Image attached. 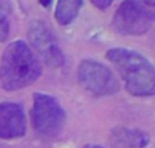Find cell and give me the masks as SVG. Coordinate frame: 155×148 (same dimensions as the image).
<instances>
[{"label": "cell", "instance_id": "cell-1", "mask_svg": "<svg viewBox=\"0 0 155 148\" xmlns=\"http://www.w3.org/2000/svg\"><path fill=\"white\" fill-rule=\"evenodd\" d=\"M41 63L25 41H14L0 57V88L15 91L33 84L41 76Z\"/></svg>", "mask_w": 155, "mask_h": 148}, {"label": "cell", "instance_id": "cell-2", "mask_svg": "<svg viewBox=\"0 0 155 148\" xmlns=\"http://www.w3.org/2000/svg\"><path fill=\"white\" fill-rule=\"evenodd\" d=\"M106 59L117 69L131 95H155V67L142 53L128 48H112L106 52Z\"/></svg>", "mask_w": 155, "mask_h": 148}, {"label": "cell", "instance_id": "cell-3", "mask_svg": "<svg viewBox=\"0 0 155 148\" xmlns=\"http://www.w3.org/2000/svg\"><path fill=\"white\" fill-rule=\"evenodd\" d=\"M30 118L35 135L51 140L57 137L63 130L65 124V111L54 97L44 92H35L33 95Z\"/></svg>", "mask_w": 155, "mask_h": 148}, {"label": "cell", "instance_id": "cell-4", "mask_svg": "<svg viewBox=\"0 0 155 148\" xmlns=\"http://www.w3.org/2000/svg\"><path fill=\"white\" fill-rule=\"evenodd\" d=\"M155 23V10L144 0H124L118 5L112 21V26L118 34L143 35Z\"/></svg>", "mask_w": 155, "mask_h": 148}, {"label": "cell", "instance_id": "cell-5", "mask_svg": "<svg viewBox=\"0 0 155 148\" xmlns=\"http://www.w3.org/2000/svg\"><path fill=\"white\" fill-rule=\"evenodd\" d=\"M80 86L94 97H107L118 92L120 84L110 68L91 59L82 60L78 67Z\"/></svg>", "mask_w": 155, "mask_h": 148}, {"label": "cell", "instance_id": "cell-6", "mask_svg": "<svg viewBox=\"0 0 155 148\" xmlns=\"http://www.w3.org/2000/svg\"><path fill=\"white\" fill-rule=\"evenodd\" d=\"M27 38L46 65L52 68H59L64 65L65 57L63 54V50L60 49V45L57 43L56 38L52 34L51 29L46 26V23H44L42 21H33L29 24Z\"/></svg>", "mask_w": 155, "mask_h": 148}, {"label": "cell", "instance_id": "cell-7", "mask_svg": "<svg viewBox=\"0 0 155 148\" xmlns=\"http://www.w3.org/2000/svg\"><path fill=\"white\" fill-rule=\"evenodd\" d=\"M26 116L22 105L15 102H0V139L12 140L25 136Z\"/></svg>", "mask_w": 155, "mask_h": 148}, {"label": "cell", "instance_id": "cell-8", "mask_svg": "<svg viewBox=\"0 0 155 148\" xmlns=\"http://www.w3.org/2000/svg\"><path fill=\"white\" fill-rule=\"evenodd\" d=\"M109 143L113 148H146L150 143V136L144 130L117 127L110 132Z\"/></svg>", "mask_w": 155, "mask_h": 148}, {"label": "cell", "instance_id": "cell-9", "mask_svg": "<svg viewBox=\"0 0 155 148\" xmlns=\"http://www.w3.org/2000/svg\"><path fill=\"white\" fill-rule=\"evenodd\" d=\"M83 7V0H59L54 10L56 22L61 26L72 23Z\"/></svg>", "mask_w": 155, "mask_h": 148}, {"label": "cell", "instance_id": "cell-10", "mask_svg": "<svg viewBox=\"0 0 155 148\" xmlns=\"http://www.w3.org/2000/svg\"><path fill=\"white\" fill-rule=\"evenodd\" d=\"M11 7L7 0H0V42H4L10 35Z\"/></svg>", "mask_w": 155, "mask_h": 148}, {"label": "cell", "instance_id": "cell-11", "mask_svg": "<svg viewBox=\"0 0 155 148\" xmlns=\"http://www.w3.org/2000/svg\"><path fill=\"white\" fill-rule=\"evenodd\" d=\"M90 2L93 3V4L95 5L98 10L105 11V10H107V8L113 4V2H114V0H90Z\"/></svg>", "mask_w": 155, "mask_h": 148}, {"label": "cell", "instance_id": "cell-12", "mask_svg": "<svg viewBox=\"0 0 155 148\" xmlns=\"http://www.w3.org/2000/svg\"><path fill=\"white\" fill-rule=\"evenodd\" d=\"M51 3H52V0H40V4L45 8H48L51 5Z\"/></svg>", "mask_w": 155, "mask_h": 148}, {"label": "cell", "instance_id": "cell-13", "mask_svg": "<svg viewBox=\"0 0 155 148\" xmlns=\"http://www.w3.org/2000/svg\"><path fill=\"white\" fill-rule=\"evenodd\" d=\"M144 3H146V4H147L150 8L155 10V0H144Z\"/></svg>", "mask_w": 155, "mask_h": 148}, {"label": "cell", "instance_id": "cell-14", "mask_svg": "<svg viewBox=\"0 0 155 148\" xmlns=\"http://www.w3.org/2000/svg\"><path fill=\"white\" fill-rule=\"evenodd\" d=\"M83 148H104V147L98 146V144H87V146H84Z\"/></svg>", "mask_w": 155, "mask_h": 148}, {"label": "cell", "instance_id": "cell-15", "mask_svg": "<svg viewBox=\"0 0 155 148\" xmlns=\"http://www.w3.org/2000/svg\"><path fill=\"white\" fill-rule=\"evenodd\" d=\"M154 38H155V35H154Z\"/></svg>", "mask_w": 155, "mask_h": 148}]
</instances>
